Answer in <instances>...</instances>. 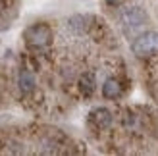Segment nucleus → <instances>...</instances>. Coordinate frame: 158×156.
<instances>
[{
  "instance_id": "8",
  "label": "nucleus",
  "mask_w": 158,
  "mask_h": 156,
  "mask_svg": "<svg viewBox=\"0 0 158 156\" xmlns=\"http://www.w3.org/2000/svg\"><path fill=\"white\" fill-rule=\"evenodd\" d=\"M106 2H108L110 6H118V4H120V0H106Z\"/></svg>"
},
{
  "instance_id": "2",
  "label": "nucleus",
  "mask_w": 158,
  "mask_h": 156,
  "mask_svg": "<svg viewBox=\"0 0 158 156\" xmlns=\"http://www.w3.org/2000/svg\"><path fill=\"white\" fill-rule=\"evenodd\" d=\"M120 21H122L123 29L131 33V31H137V29L147 25L148 15H147L145 10H141V8L127 6V8H123V10L120 12Z\"/></svg>"
},
{
  "instance_id": "5",
  "label": "nucleus",
  "mask_w": 158,
  "mask_h": 156,
  "mask_svg": "<svg viewBox=\"0 0 158 156\" xmlns=\"http://www.w3.org/2000/svg\"><path fill=\"white\" fill-rule=\"evenodd\" d=\"M102 96L108 100H116L118 96H122V83L118 79H106L102 83Z\"/></svg>"
},
{
  "instance_id": "6",
  "label": "nucleus",
  "mask_w": 158,
  "mask_h": 156,
  "mask_svg": "<svg viewBox=\"0 0 158 156\" xmlns=\"http://www.w3.org/2000/svg\"><path fill=\"white\" fill-rule=\"evenodd\" d=\"M18 85H19V91L23 92V95H29V92L35 89V77H33V73L27 72V69H21L19 75H18Z\"/></svg>"
},
{
  "instance_id": "4",
  "label": "nucleus",
  "mask_w": 158,
  "mask_h": 156,
  "mask_svg": "<svg viewBox=\"0 0 158 156\" xmlns=\"http://www.w3.org/2000/svg\"><path fill=\"white\" fill-rule=\"evenodd\" d=\"M91 121L97 129H106L112 125V112L108 108H94L91 112Z\"/></svg>"
},
{
  "instance_id": "3",
  "label": "nucleus",
  "mask_w": 158,
  "mask_h": 156,
  "mask_svg": "<svg viewBox=\"0 0 158 156\" xmlns=\"http://www.w3.org/2000/svg\"><path fill=\"white\" fill-rule=\"evenodd\" d=\"M131 50L137 56H148L158 52V31H147V33L135 37L131 43Z\"/></svg>"
},
{
  "instance_id": "1",
  "label": "nucleus",
  "mask_w": 158,
  "mask_h": 156,
  "mask_svg": "<svg viewBox=\"0 0 158 156\" xmlns=\"http://www.w3.org/2000/svg\"><path fill=\"white\" fill-rule=\"evenodd\" d=\"M23 37H25V43L33 48H43V46H48L52 43V31L44 23H37V25L27 27Z\"/></svg>"
},
{
  "instance_id": "7",
  "label": "nucleus",
  "mask_w": 158,
  "mask_h": 156,
  "mask_svg": "<svg viewBox=\"0 0 158 156\" xmlns=\"http://www.w3.org/2000/svg\"><path fill=\"white\" fill-rule=\"evenodd\" d=\"M94 89H97V81H94L93 73H83L81 79H79V91H81L83 96H91Z\"/></svg>"
}]
</instances>
